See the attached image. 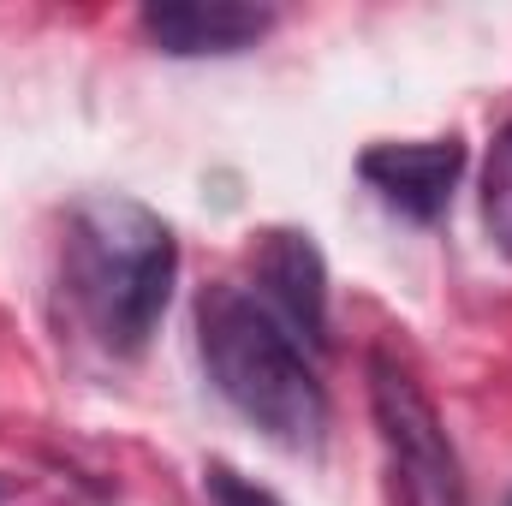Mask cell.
Segmentation results:
<instances>
[{"mask_svg": "<svg viewBox=\"0 0 512 506\" xmlns=\"http://www.w3.org/2000/svg\"><path fill=\"white\" fill-rule=\"evenodd\" d=\"M197 352L215 393L262 429L286 453H322L328 441V387L316 381V364L304 346L268 316V304L251 286L215 280L197 298Z\"/></svg>", "mask_w": 512, "mask_h": 506, "instance_id": "6da1fadb", "label": "cell"}, {"mask_svg": "<svg viewBox=\"0 0 512 506\" xmlns=\"http://www.w3.org/2000/svg\"><path fill=\"white\" fill-rule=\"evenodd\" d=\"M179 274L173 227L137 197L96 191L66 221V292L102 352L137 358L167 316Z\"/></svg>", "mask_w": 512, "mask_h": 506, "instance_id": "7a4b0ae2", "label": "cell"}, {"mask_svg": "<svg viewBox=\"0 0 512 506\" xmlns=\"http://www.w3.org/2000/svg\"><path fill=\"white\" fill-rule=\"evenodd\" d=\"M370 411L399 483V506H465V471L429 393L387 352H370Z\"/></svg>", "mask_w": 512, "mask_h": 506, "instance_id": "3957f363", "label": "cell"}, {"mask_svg": "<svg viewBox=\"0 0 512 506\" xmlns=\"http://www.w3.org/2000/svg\"><path fill=\"white\" fill-rule=\"evenodd\" d=\"M256 298L268 304V316L310 352L328 358L334 334H328V262L316 251L310 233L298 227H268L256 239Z\"/></svg>", "mask_w": 512, "mask_h": 506, "instance_id": "277c9868", "label": "cell"}, {"mask_svg": "<svg viewBox=\"0 0 512 506\" xmlns=\"http://www.w3.org/2000/svg\"><path fill=\"white\" fill-rule=\"evenodd\" d=\"M465 173V143L459 137H429V143H370L358 155V179L399 209L417 227H435L459 191Z\"/></svg>", "mask_w": 512, "mask_h": 506, "instance_id": "5b68a950", "label": "cell"}, {"mask_svg": "<svg viewBox=\"0 0 512 506\" xmlns=\"http://www.w3.org/2000/svg\"><path fill=\"white\" fill-rule=\"evenodd\" d=\"M137 30L149 36L155 54L173 60H221L245 54L274 30V6H245V0H149L137 12Z\"/></svg>", "mask_w": 512, "mask_h": 506, "instance_id": "8992f818", "label": "cell"}, {"mask_svg": "<svg viewBox=\"0 0 512 506\" xmlns=\"http://www.w3.org/2000/svg\"><path fill=\"white\" fill-rule=\"evenodd\" d=\"M483 227H489L495 251L512 256V120L501 126L489 167H483Z\"/></svg>", "mask_w": 512, "mask_h": 506, "instance_id": "52a82bcc", "label": "cell"}, {"mask_svg": "<svg viewBox=\"0 0 512 506\" xmlns=\"http://www.w3.org/2000/svg\"><path fill=\"white\" fill-rule=\"evenodd\" d=\"M203 489H209V501L215 506H286L274 489H262V483H251V477H239V471L221 465V459L203 471Z\"/></svg>", "mask_w": 512, "mask_h": 506, "instance_id": "ba28073f", "label": "cell"}, {"mask_svg": "<svg viewBox=\"0 0 512 506\" xmlns=\"http://www.w3.org/2000/svg\"><path fill=\"white\" fill-rule=\"evenodd\" d=\"M507 506H512V501H507Z\"/></svg>", "mask_w": 512, "mask_h": 506, "instance_id": "9c48e42d", "label": "cell"}]
</instances>
